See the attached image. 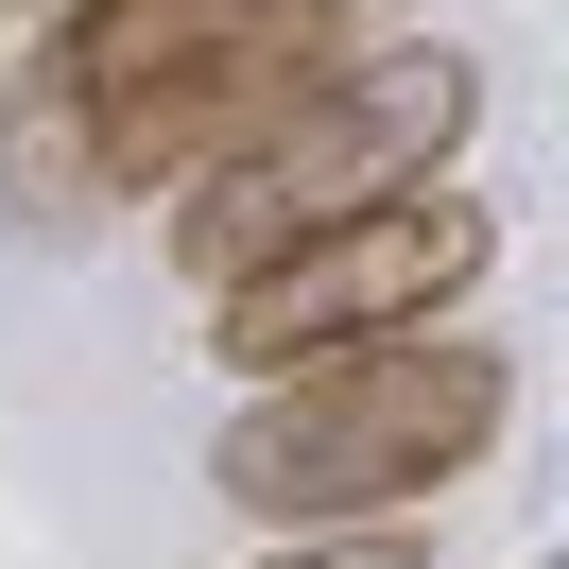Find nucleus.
<instances>
[{
    "mask_svg": "<svg viewBox=\"0 0 569 569\" xmlns=\"http://www.w3.org/2000/svg\"><path fill=\"white\" fill-rule=\"evenodd\" d=\"M500 431H518V362L466 346V328H397V346L293 362L224 415L208 483L259 535H362V518H431L449 483H483Z\"/></svg>",
    "mask_w": 569,
    "mask_h": 569,
    "instance_id": "f257e3e1",
    "label": "nucleus"
},
{
    "mask_svg": "<svg viewBox=\"0 0 569 569\" xmlns=\"http://www.w3.org/2000/svg\"><path fill=\"white\" fill-rule=\"evenodd\" d=\"M380 0H52L36 18V70L52 104L87 121V173L104 208H173L208 156H242L259 121L293 104L311 70H346Z\"/></svg>",
    "mask_w": 569,
    "mask_h": 569,
    "instance_id": "f03ea898",
    "label": "nucleus"
},
{
    "mask_svg": "<svg viewBox=\"0 0 569 569\" xmlns=\"http://www.w3.org/2000/svg\"><path fill=\"white\" fill-rule=\"evenodd\" d=\"M466 121H483V52H449V36H380V52H346V70H311L242 156H208V173L173 190V277L224 293V277H259V259H293V242H328V224L431 190L466 156Z\"/></svg>",
    "mask_w": 569,
    "mask_h": 569,
    "instance_id": "7ed1b4c3",
    "label": "nucleus"
},
{
    "mask_svg": "<svg viewBox=\"0 0 569 569\" xmlns=\"http://www.w3.org/2000/svg\"><path fill=\"white\" fill-rule=\"evenodd\" d=\"M483 259H500V208H466V190L431 173V190H397V208H362V224H328V242L224 277V293H208V346L242 362V380H293V362L449 328L466 293H483Z\"/></svg>",
    "mask_w": 569,
    "mask_h": 569,
    "instance_id": "20e7f679",
    "label": "nucleus"
},
{
    "mask_svg": "<svg viewBox=\"0 0 569 569\" xmlns=\"http://www.w3.org/2000/svg\"><path fill=\"white\" fill-rule=\"evenodd\" d=\"M0 208L36 224V242L104 224V173H87V121L52 104V70H0Z\"/></svg>",
    "mask_w": 569,
    "mask_h": 569,
    "instance_id": "39448f33",
    "label": "nucleus"
},
{
    "mask_svg": "<svg viewBox=\"0 0 569 569\" xmlns=\"http://www.w3.org/2000/svg\"><path fill=\"white\" fill-rule=\"evenodd\" d=\"M259 569H431V535H415V518H362V535H277Z\"/></svg>",
    "mask_w": 569,
    "mask_h": 569,
    "instance_id": "423d86ee",
    "label": "nucleus"
},
{
    "mask_svg": "<svg viewBox=\"0 0 569 569\" xmlns=\"http://www.w3.org/2000/svg\"><path fill=\"white\" fill-rule=\"evenodd\" d=\"M0 18H52V0H0Z\"/></svg>",
    "mask_w": 569,
    "mask_h": 569,
    "instance_id": "0eeeda50",
    "label": "nucleus"
},
{
    "mask_svg": "<svg viewBox=\"0 0 569 569\" xmlns=\"http://www.w3.org/2000/svg\"><path fill=\"white\" fill-rule=\"evenodd\" d=\"M535 569H552V552H535Z\"/></svg>",
    "mask_w": 569,
    "mask_h": 569,
    "instance_id": "6e6552de",
    "label": "nucleus"
}]
</instances>
